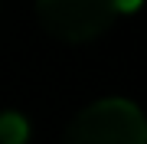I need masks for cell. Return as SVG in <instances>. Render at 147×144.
Returning <instances> with one entry per match:
<instances>
[{
    "label": "cell",
    "mask_w": 147,
    "mask_h": 144,
    "mask_svg": "<svg viewBox=\"0 0 147 144\" xmlns=\"http://www.w3.org/2000/svg\"><path fill=\"white\" fill-rule=\"evenodd\" d=\"M26 134L30 128L20 115H13V112L0 115V144H26Z\"/></svg>",
    "instance_id": "3957f363"
},
{
    "label": "cell",
    "mask_w": 147,
    "mask_h": 144,
    "mask_svg": "<svg viewBox=\"0 0 147 144\" xmlns=\"http://www.w3.org/2000/svg\"><path fill=\"white\" fill-rule=\"evenodd\" d=\"M115 0H36L39 26L59 43H92L115 23Z\"/></svg>",
    "instance_id": "7a4b0ae2"
},
{
    "label": "cell",
    "mask_w": 147,
    "mask_h": 144,
    "mask_svg": "<svg viewBox=\"0 0 147 144\" xmlns=\"http://www.w3.org/2000/svg\"><path fill=\"white\" fill-rule=\"evenodd\" d=\"M62 144H147V124L134 101L101 98L69 121Z\"/></svg>",
    "instance_id": "6da1fadb"
},
{
    "label": "cell",
    "mask_w": 147,
    "mask_h": 144,
    "mask_svg": "<svg viewBox=\"0 0 147 144\" xmlns=\"http://www.w3.org/2000/svg\"><path fill=\"white\" fill-rule=\"evenodd\" d=\"M141 7V0H115V10L118 13H134Z\"/></svg>",
    "instance_id": "277c9868"
}]
</instances>
